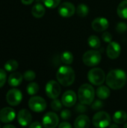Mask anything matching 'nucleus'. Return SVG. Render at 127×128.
I'll use <instances>...</instances> for the list:
<instances>
[{
	"label": "nucleus",
	"instance_id": "f257e3e1",
	"mask_svg": "<svg viewBox=\"0 0 127 128\" xmlns=\"http://www.w3.org/2000/svg\"><path fill=\"white\" fill-rule=\"evenodd\" d=\"M127 80L126 72L121 69L112 70L106 76V82L109 88L118 90L122 88Z\"/></svg>",
	"mask_w": 127,
	"mask_h": 128
},
{
	"label": "nucleus",
	"instance_id": "f03ea898",
	"mask_svg": "<svg viewBox=\"0 0 127 128\" xmlns=\"http://www.w3.org/2000/svg\"><path fill=\"white\" fill-rule=\"evenodd\" d=\"M56 78L61 85L64 86H70L74 82L75 80L74 70L70 66H61L57 71Z\"/></svg>",
	"mask_w": 127,
	"mask_h": 128
},
{
	"label": "nucleus",
	"instance_id": "7ed1b4c3",
	"mask_svg": "<svg viewBox=\"0 0 127 128\" xmlns=\"http://www.w3.org/2000/svg\"><path fill=\"white\" fill-rule=\"evenodd\" d=\"M95 91L92 86L90 84H83L82 85L78 90V98L80 103L89 105L91 104L94 100Z\"/></svg>",
	"mask_w": 127,
	"mask_h": 128
},
{
	"label": "nucleus",
	"instance_id": "20e7f679",
	"mask_svg": "<svg viewBox=\"0 0 127 128\" xmlns=\"http://www.w3.org/2000/svg\"><path fill=\"white\" fill-rule=\"evenodd\" d=\"M102 56L99 51L97 50H88L82 56L83 63L88 67H94L97 65L101 61Z\"/></svg>",
	"mask_w": 127,
	"mask_h": 128
},
{
	"label": "nucleus",
	"instance_id": "39448f33",
	"mask_svg": "<svg viewBox=\"0 0 127 128\" xmlns=\"http://www.w3.org/2000/svg\"><path fill=\"white\" fill-rule=\"evenodd\" d=\"M92 123L96 128H106L110 125L111 117L109 113L100 111L94 116Z\"/></svg>",
	"mask_w": 127,
	"mask_h": 128
},
{
	"label": "nucleus",
	"instance_id": "423d86ee",
	"mask_svg": "<svg viewBox=\"0 0 127 128\" xmlns=\"http://www.w3.org/2000/svg\"><path fill=\"white\" fill-rule=\"evenodd\" d=\"M105 72L98 68H93L89 70L88 74V79L91 83L94 86H102L106 80Z\"/></svg>",
	"mask_w": 127,
	"mask_h": 128
},
{
	"label": "nucleus",
	"instance_id": "0eeeda50",
	"mask_svg": "<svg viewBox=\"0 0 127 128\" xmlns=\"http://www.w3.org/2000/svg\"><path fill=\"white\" fill-rule=\"evenodd\" d=\"M28 106L31 110L35 112H41L46 108V100L39 96H34L28 100Z\"/></svg>",
	"mask_w": 127,
	"mask_h": 128
},
{
	"label": "nucleus",
	"instance_id": "6e6552de",
	"mask_svg": "<svg viewBox=\"0 0 127 128\" xmlns=\"http://www.w3.org/2000/svg\"><path fill=\"white\" fill-rule=\"evenodd\" d=\"M46 94L51 99H57L61 94V86L59 82L55 80L49 81L46 85Z\"/></svg>",
	"mask_w": 127,
	"mask_h": 128
},
{
	"label": "nucleus",
	"instance_id": "1a4fd4ad",
	"mask_svg": "<svg viewBox=\"0 0 127 128\" xmlns=\"http://www.w3.org/2000/svg\"><path fill=\"white\" fill-rule=\"evenodd\" d=\"M22 100V94L17 88L10 89L6 94V100L7 104L12 106H18Z\"/></svg>",
	"mask_w": 127,
	"mask_h": 128
},
{
	"label": "nucleus",
	"instance_id": "9d476101",
	"mask_svg": "<svg viewBox=\"0 0 127 128\" xmlns=\"http://www.w3.org/2000/svg\"><path fill=\"white\" fill-rule=\"evenodd\" d=\"M59 123V118L53 112L46 113L42 119V124L45 128H55Z\"/></svg>",
	"mask_w": 127,
	"mask_h": 128
},
{
	"label": "nucleus",
	"instance_id": "9b49d317",
	"mask_svg": "<svg viewBox=\"0 0 127 128\" xmlns=\"http://www.w3.org/2000/svg\"><path fill=\"white\" fill-rule=\"evenodd\" d=\"M76 12V8L73 4L70 2H63L58 8V14L65 18L72 16Z\"/></svg>",
	"mask_w": 127,
	"mask_h": 128
},
{
	"label": "nucleus",
	"instance_id": "f8f14e48",
	"mask_svg": "<svg viewBox=\"0 0 127 128\" xmlns=\"http://www.w3.org/2000/svg\"><path fill=\"white\" fill-rule=\"evenodd\" d=\"M76 94L72 90H68L65 92L61 98V102L63 105L67 107H72L73 106H74L76 103Z\"/></svg>",
	"mask_w": 127,
	"mask_h": 128
},
{
	"label": "nucleus",
	"instance_id": "ddd939ff",
	"mask_svg": "<svg viewBox=\"0 0 127 128\" xmlns=\"http://www.w3.org/2000/svg\"><path fill=\"white\" fill-rule=\"evenodd\" d=\"M109 26V20L105 17H97L94 19L91 23L92 28L98 32L106 31Z\"/></svg>",
	"mask_w": 127,
	"mask_h": 128
},
{
	"label": "nucleus",
	"instance_id": "4468645a",
	"mask_svg": "<svg viewBox=\"0 0 127 128\" xmlns=\"http://www.w3.org/2000/svg\"><path fill=\"white\" fill-rule=\"evenodd\" d=\"M121 52V46L115 41H112L109 44L106 49L107 56L111 59H115L119 57Z\"/></svg>",
	"mask_w": 127,
	"mask_h": 128
},
{
	"label": "nucleus",
	"instance_id": "2eb2a0df",
	"mask_svg": "<svg viewBox=\"0 0 127 128\" xmlns=\"http://www.w3.org/2000/svg\"><path fill=\"white\" fill-rule=\"evenodd\" d=\"M16 113L13 109L4 107L0 110V121L3 123H9L14 120Z\"/></svg>",
	"mask_w": 127,
	"mask_h": 128
},
{
	"label": "nucleus",
	"instance_id": "dca6fc26",
	"mask_svg": "<svg viewBox=\"0 0 127 128\" xmlns=\"http://www.w3.org/2000/svg\"><path fill=\"white\" fill-rule=\"evenodd\" d=\"M31 119H32L31 114L28 110L25 109H22L19 110V112L17 114L18 123L22 127H26L28 125H30L31 122Z\"/></svg>",
	"mask_w": 127,
	"mask_h": 128
},
{
	"label": "nucleus",
	"instance_id": "f3484780",
	"mask_svg": "<svg viewBox=\"0 0 127 128\" xmlns=\"http://www.w3.org/2000/svg\"><path fill=\"white\" fill-rule=\"evenodd\" d=\"M91 122L85 115H81L77 117L74 122V128H89Z\"/></svg>",
	"mask_w": 127,
	"mask_h": 128
},
{
	"label": "nucleus",
	"instance_id": "a211bd4d",
	"mask_svg": "<svg viewBox=\"0 0 127 128\" xmlns=\"http://www.w3.org/2000/svg\"><path fill=\"white\" fill-rule=\"evenodd\" d=\"M22 79H23V75H22L20 73L13 72L11 74H10L7 79V82L11 87H16L21 84Z\"/></svg>",
	"mask_w": 127,
	"mask_h": 128
},
{
	"label": "nucleus",
	"instance_id": "6ab92c4d",
	"mask_svg": "<svg viewBox=\"0 0 127 128\" xmlns=\"http://www.w3.org/2000/svg\"><path fill=\"white\" fill-rule=\"evenodd\" d=\"M46 12L45 8L42 4L37 3L31 8V14L35 18H41L44 16Z\"/></svg>",
	"mask_w": 127,
	"mask_h": 128
},
{
	"label": "nucleus",
	"instance_id": "aec40b11",
	"mask_svg": "<svg viewBox=\"0 0 127 128\" xmlns=\"http://www.w3.org/2000/svg\"><path fill=\"white\" fill-rule=\"evenodd\" d=\"M112 119L116 124L125 123L127 120V113L124 110H118L114 113Z\"/></svg>",
	"mask_w": 127,
	"mask_h": 128
},
{
	"label": "nucleus",
	"instance_id": "412c9836",
	"mask_svg": "<svg viewBox=\"0 0 127 128\" xmlns=\"http://www.w3.org/2000/svg\"><path fill=\"white\" fill-rule=\"evenodd\" d=\"M97 96L101 100H106L110 96V90L106 86H100L96 92Z\"/></svg>",
	"mask_w": 127,
	"mask_h": 128
},
{
	"label": "nucleus",
	"instance_id": "4be33fe9",
	"mask_svg": "<svg viewBox=\"0 0 127 128\" xmlns=\"http://www.w3.org/2000/svg\"><path fill=\"white\" fill-rule=\"evenodd\" d=\"M117 13L121 18L127 19V0H124L119 4Z\"/></svg>",
	"mask_w": 127,
	"mask_h": 128
},
{
	"label": "nucleus",
	"instance_id": "5701e85b",
	"mask_svg": "<svg viewBox=\"0 0 127 128\" xmlns=\"http://www.w3.org/2000/svg\"><path fill=\"white\" fill-rule=\"evenodd\" d=\"M88 45L94 50L99 49L101 46L100 40L96 35H91L88 39Z\"/></svg>",
	"mask_w": 127,
	"mask_h": 128
},
{
	"label": "nucleus",
	"instance_id": "b1692460",
	"mask_svg": "<svg viewBox=\"0 0 127 128\" xmlns=\"http://www.w3.org/2000/svg\"><path fill=\"white\" fill-rule=\"evenodd\" d=\"M18 62L14 59H10L6 62L4 65V68L7 72H13L18 68Z\"/></svg>",
	"mask_w": 127,
	"mask_h": 128
},
{
	"label": "nucleus",
	"instance_id": "393cba45",
	"mask_svg": "<svg viewBox=\"0 0 127 128\" xmlns=\"http://www.w3.org/2000/svg\"><path fill=\"white\" fill-rule=\"evenodd\" d=\"M76 12L80 17H85L89 13V8L85 4H80L77 6Z\"/></svg>",
	"mask_w": 127,
	"mask_h": 128
},
{
	"label": "nucleus",
	"instance_id": "a878e982",
	"mask_svg": "<svg viewBox=\"0 0 127 128\" xmlns=\"http://www.w3.org/2000/svg\"><path fill=\"white\" fill-rule=\"evenodd\" d=\"M61 60L65 64H67V65L71 64L73 62V56L72 52H70L69 51H65L61 54Z\"/></svg>",
	"mask_w": 127,
	"mask_h": 128
},
{
	"label": "nucleus",
	"instance_id": "bb28decb",
	"mask_svg": "<svg viewBox=\"0 0 127 128\" xmlns=\"http://www.w3.org/2000/svg\"><path fill=\"white\" fill-rule=\"evenodd\" d=\"M26 91L29 95H34L39 91V86L36 82H30L26 87Z\"/></svg>",
	"mask_w": 127,
	"mask_h": 128
},
{
	"label": "nucleus",
	"instance_id": "cd10ccee",
	"mask_svg": "<svg viewBox=\"0 0 127 128\" xmlns=\"http://www.w3.org/2000/svg\"><path fill=\"white\" fill-rule=\"evenodd\" d=\"M44 5L49 8H55L59 6L61 0H43Z\"/></svg>",
	"mask_w": 127,
	"mask_h": 128
},
{
	"label": "nucleus",
	"instance_id": "c85d7f7f",
	"mask_svg": "<svg viewBox=\"0 0 127 128\" xmlns=\"http://www.w3.org/2000/svg\"><path fill=\"white\" fill-rule=\"evenodd\" d=\"M62 102H61L58 99H54L51 103V107L53 111L58 112L62 108Z\"/></svg>",
	"mask_w": 127,
	"mask_h": 128
},
{
	"label": "nucleus",
	"instance_id": "c756f323",
	"mask_svg": "<svg viewBox=\"0 0 127 128\" xmlns=\"http://www.w3.org/2000/svg\"><path fill=\"white\" fill-rule=\"evenodd\" d=\"M36 77V74L33 70H26L24 74H23V78L26 80V81H32L35 79Z\"/></svg>",
	"mask_w": 127,
	"mask_h": 128
},
{
	"label": "nucleus",
	"instance_id": "7c9ffc66",
	"mask_svg": "<svg viewBox=\"0 0 127 128\" xmlns=\"http://www.w3.org/2000/svg\"><path fill=\"white\" fill-rule=\"evenodd\" d=\"M127 30V25L124 22H120L117 24L116 26V31L118 32V33H124L126 32Z\"/></svg>",
	"mask_w": 127,
	"mask_h": 128
},
{
	"label": "nucleus",
	"instance_id": "2f4dec72",
	"mask_svg": "<svg viewBox=\"0 0 127 128\" xmlns=\"http://www.w3.org/2000/svg\"><path fill=\"white\" fill-rule=\"evenodd\" d=\"M88 110V108L87 106H85V104H83L82 103L80 104H78L76 107H75V111L76 112H79V113H84V112H86Z\"/></svg>",
	"mask_w": 127,
	"mask_h": 128
},
{
	"label": "nucleus",
	"instance_id": "473e14b6",
	"mask_svg": "<svg viewBox=\"0 0 127 128\" xmlns=\"http://www.w3.org/2000/svg\"><path fill=\"white\" fill-rule=\"evenodd\" d=\"M103 106H104V104L103 103V101H101L100 100H97L91 104V108L94 110H99L102 109L103 107Z\"/></svg>",
	"mask_w": 127,
	"mask_h": 128
},
{
	"label": "nucleus",
	"instance_id": "72a5a7b5",
	"mask_svg": "<svg viewBox=\"0 0 127 128\" xmlns=\"http://www.w3.org/2000/svg\"><path fill=\"white\" fill-rule=\"evenodd\" d=\"M6 80H7V74L5 70L0 68V88H1L4 85Z\"/></svg>",
	"mask_w": 127,
	"mask_h": 128
},
{
	"label": "nucleus",
	"instance_id": "f704fd0d",
	"mask_svg": "<svg viewBox=\"0 0 127 128\" xmlns=\"http://www.w3.org/2000/svg\"><path fill=\"white\" fill-rule=\"evenodd\" d=\"M102 38L103 40L106 42V43H110L112 41V35L110 32H104L103 33V35H102Z\"/></svg>",
	"mask_w": 127,
	"mask_h": 128
},
{
	"label": "nucleus",
	"instance_id": "c9c22d12",
	"mask_svg": "<svg viewBox=\"0 0 127 128\" xmlns=\"http://www.w3.org/2000/svg\"><path fill=\"white\" fill-rule=\"evenodd\" d=\"M71 117V112L69 110H64L61 112V118L63 120H68Z\"/></svg>",
	"mask_w": 127,
	"mask_h": 128
},
{
	"label": "nucleus",
	"instance_id": "e433bc0d",
	"mask_svg": "<svg viewBox=\"0 0 127 128\" xmlns=\"http://www.w3.org/2000/svg\"><path fill=\"white\" fill-rule=\"evenodd\" d=\"M29 128H42V124L38 122H34L29 125Z\"/></svg>",
	"mask_w": 127,
	"mask_h": 128
},
{
	"label": "nucleus",
	"instance_id": "4c0bfd02",
	"mask_svg": "<svg viewBox=\"0 0 127 128\" xmlns=\"http://www.w3.org/2000/svg\"><path fill=\"white\" fill-rule=\"evenodd\" d=\"M58 128H72V126L68 122H62L58 125Z\"/></svg>",
	"mask_w": 127,
	"mask_h": 128
},
{
	"label": "nucleus",
	"instance_id": "58836bf2",
	"mask_svg": "<svg viewBox=\"0 0 127 128\" xmlns=\"http://www.w3.org/2000/svg\"><path fill=\"white\" fill-rule=\"evenodd\" d=\"M34 0H21L22 3L24 4H31Z\"/></svg>",
	"mask_w": 127,
	"mask_h": 128
},
{
	"label": "nucleus",
	"instance_id": "ea45409f",
	"mask_svg": "<svg viewBox=\"0 0 127 128\" xmlns=\"http://www.w3.org/2000/svg\"><path fill=\"white\" fill-rule=\"evenodd\" d=\"M109 128H119V127H118V125L116 123H115V124H110L109 125Z\"/></svg>",
	"mask_w": 127,
	"mask_h": 128
},
{
	"label": "nucleus",
	"instance_id": "a19ab883",
	"mask_svg": "<svg viewBox=\"0 0 127 128\" xmlns=\"http://www.w3.org/2000/svg\"><path fill=\"white\" fill-rule=\"evenodd\" d=\"M2 128H16L13 125H12V124H6V125H4V127Z\"/></svg>",
	"mask_w": 127,
	"mask_h": 128
},
{
	"label": "nucleus",
	"instance_id": "79ce46f5",
	"mask_svg": "<svg viewBox=\"0 0 127 128\" xmlns=\"http://www.w3.org/2000/svg\"><path fill=\"white\" fill-rule=\"evenodd\" d=\"M124 128H127V123H125V124H124Z\"/></svg>",
	"mask_w": 127,
	"mask_h": 128
},
{
	"label": "nucleus",
	"instance_id": "37998d69",
	"mask_svg": "<svg viewBox=\"0 0 127 128\" xmlns=\"http://www.w3.org/2000/svg\"><path fill=\"white\" fill-rule=\"evenodd\" d=\"M0 128H1V126H0Z\"/></svg>",
	"mask_w": 127,
	"mask_h": 128
}]
</instances>
